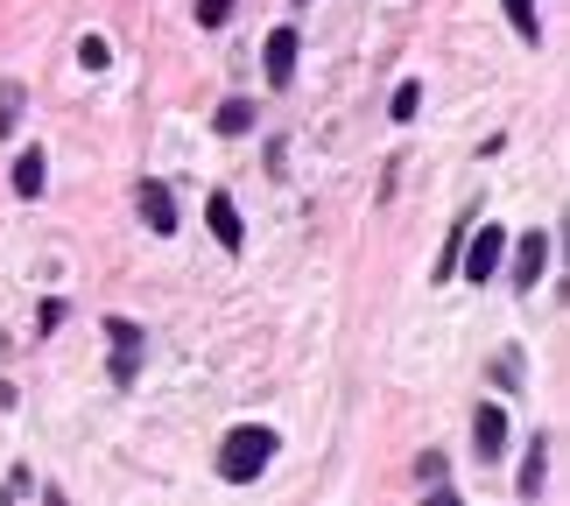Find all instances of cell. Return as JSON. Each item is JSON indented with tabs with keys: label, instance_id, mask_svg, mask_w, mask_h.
I'll use <instances>...</instances> for the list:
<instances>
[{
	"label": "cell",
	"instance_id": "cell-1",
	"mask_svg": "<svg viewBox=\"0 0 570 506\" xmlns=\"http://www.w3.org/2000/svg\"><path fill=\"white\" fill-rule=\"evenodd\" d=\"M268 457H275V429H233L226 450H218V478H226V486H247V478L268 472Z\"/></svg>",
	"mask_w": 570,
	"mask_h": 506
},
{
	"label": "cell",
	"instance_id": "cell-2",
	"mask_svg": "<svg viewBox=\"0 0 570 506\" xmlns=\"http://www.w3.org/2000/svg\"><path fill=\"white\" fill-rule=\"evenodd\" d=\"M500 254H508V232H500V226H479V239L465 247V275H472V281H487V275L500 268Z\"/></svg>",
	"mask_w": 570,
	"mask_h": 506
},
{
	"label": "cell",
	"instance_id": "cell-3",
	"mask_svg": "<svg viewBox=\"0 0 570 506\" xmlns=\"http://www.w3.org/2000/svg\"><path fill=\"white\" fill-rule=\"evenodd\" d=\"M472 444H479V465H493V457H500V444H508V415H500L493 401L472 415Z\"/></svg>",
	"mask_w": 570,
	"mask_h": 506
},
{
	"label": "cell",
	"instance_id": "cell-4",
	"mask_svg": "<svg viewBox=\"0 0 570 506\" xmlns=\"http://www.w3.org/2000/svg\"><path fill=\"white\" fill-rule=\"evenodd\" d=\"M141 218H148V232H177V197H169L163 183H156V176H148V183H141Z\"/></svg>",
	"mask_w": 570,
	"mask_h": 506
},
{
	"label": "cell",
	"instance_id": "cell-5",
	"mask_svg": "<svg viewBox=\"0 0 570 506\" xmlns=\"http://www.w3.org/2000/svg\"><path fill=\"white\" fill-rule=\"evenodd\" d=\"M106 331H114V380L127 387V380H135V359H141V331H135V324H106Z\"/></svg>",
	"mask_w": 570,
	"mask_h": 506
},
{
	"label": "cell",
	"instance_id": "cell-6",
	"mask_svg": "<svg viewBox=\"0 0 570 506\" xmlns=\"http://www.w3.org/2000/svg\"><path fill=\"white\" fill-rule=\"evenodd\" d=\"M542 260H550V239H542V232H529V239H521V254H514V275H521V289H535V281H542Z\"/></svg>",
	"mask_w": 570,
	"mask_h": 506
},
{
	"label": "cell",
	"instance_id": "cell-7",
	"mask_svg": "<svg viewBox=\"0 0 570 506\" xmlns=\"http://www.w3.org/2000/svg\"><path fill=\"white\" fill-rule=\"evenodd\" d=\"M205 218H212L218 247H239V239H247V226H239V211H233V197H212V205H205Z\"/></svg>",
	"mask_w": 570,
	"mask_h": 506
},
{
	"label": "cell",
	"instance_id": "cell-8",
	"mask_svg": "<svg viewBox=\"0 0 570 506\" xmlns=\"http://www.w3.org/2000/svg\"><path fill=\"white\" fill-rule=\"evenodd\" d=\"M268 78H275V85H289V78H296V36H289V29H275V36H268Z\"/></svg>",
	"mask_w": 570,
	"mask_h": 506
},
{
	"label": "cell",
	"instance_id": "cell-9",
	"mask_svg": "<svg viewBox=\"0 0 570 506\" xmlns=\"http://www.w3.org/2000/svg\"><path fill=\"white\" fill-rule=\"evenodd\" d=\"M14 190H21V197H42V156H36V148L14 162Z\"/></svg>",
	"mask_w": 570,
	"mask_h": 506
},
{
	"label": "cell",
	"instance_id": "cell-10",
	"mask_svg": "<svg viewBox=\"0 0 570 506\" xmlns=\"http://www.w3.org/2000/svg\"><path fill=\"white\" fill-rule=\"evenodd\" d=\"M14 127H21V85L8 78V85H0V141H8Z\"/></svg>",
	"mask_w": 570,
	"mask_h": 506
},
{
	"label": "cell",
	"instance_id": "cell-11",
	"mask_svg": "<svg viewBox=\"0 0 570 506\" xmlns=\"http://www.w3.org/2000/svg\"><path fill=\"white\" fill-rule=\"evenodd\" d=\"M247 120H254L247 99H226V106H218V135H247Z\"/></svg>",
	"mask_w": 570,
	"mask_h": 506
},
{
	"label": "cell",
	"instance_id": "cell-12",
	"mask_svg": "<svg viewBox=\"0 0 570 506\" xmlns=\"http://www.w3.org/2000/svg\"><path fill=\"white\" fill-rule=\"evenodd\" d=\"M78 63H85V71H106V63H114V50H106V36H85V42H78Z\"/></svg>",
	"mask_w": 570,
	"mask_h": 506
},
{
	"label": "cell",
	"instance_id": "cell-13",
	"mask_svg": "<svg viewBox=\"0 0 570 506\" xmlns=\"http://www.w3.org/2000/svg\"><path fill=\"white\" fill-rule=\"evenodd\" d=\"M508 21H514V36L535 42V0H508Z\"/></svg>",
	"mask_w": 570,
	"mask_h": 506
},
{
	"label": "cell",
	"instance_id": "cell-14",
	"mask_svg": "<svg viewBox=\"0 0 570 506\" xmlns=\"http://www.w3.org/2000/svg\"><path fill=\"white\" fill-rule=\"evenodd\" d=\"M415 106H423V85H402L394 92V120H415Z\"/></svg>",
	"mask_w": 570,
	"mask_h": 506
},
{
	"label": "cell",
	"instance_id": "cell-15",
	"mask_svg": "<svg viewBox=\"0 0 570 506\" xmlns=\"http://www.w3.org/2000/svg\"><path fill=\"white\" fill-rule=\"evenodd\" d=\"M226 14H233V0H197V21H205V29H218Z\"/></svg>",
	"mask_w": 570,
	"mask_h": 506
}]
</instances>
